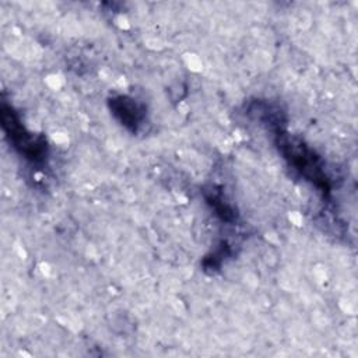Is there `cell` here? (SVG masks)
Here are the masks:
<instances>
[{"label": "cell", "mask_w": 358, "mask_h": 358, "mask_svg": "<svg viewBox=\"0 0 358 358\" xmlns=\"http://www.w3.org/2000/svg\"><path fill=\"white\" fill-rule=\"evenodd\" d=\"M113 113L119 116L123 124L136 129L143 119V109L133 101L126 96H120L113 101Z\"/></svg>", "instance_id": "cell-1"}]
</instances>
